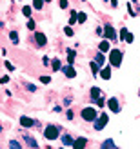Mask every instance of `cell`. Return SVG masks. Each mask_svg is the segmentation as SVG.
Wrapping results in <instances>:
<instances>
[{"mask_svg": "<svg viewBox=\"0 0 140 149\" xmlns=\"http://www.w3.org/2000/svg\"><path fill=\"white\" fill-rule=\"evenodd\" d=\"M122 60H124L122 51H118V49H109V64H111L113 68H120Z\"/></svg>", "mask_w": 140, "mask_h": 149, "instance_id": "obj_1", "label": "cell"}, {"mask_svg": "<svg viewBox=\"0 0 140 149\" xmlns=\"http://www.w3.org/2000/svg\"><path fill=\"white\" fill-rule=\"evenodd\" d=\"M44 136H46L47 140H56L58 136H60V129H58L56 125H47V127L44 129Z\"/></svg>", "mask_w": 140, "mask_h": 149, "instance_id": "obj_2", "label": "cell"}, {"mask_svg": "<svg viewBox=\"0 0 140 149\" xmlns=\"http://www.w3.org/2000/svg\"><path fill=\"white\" fill-rule=\"evenodd\" d=\"M80 115H82V118H84L86 122H95V118L98 116V113H97V109H95V107H86V109H82V113H80Z\"/></svg>", "mask_w": 140, "mask_h": 149, "instance_id": "obj_3", "label": "cell"}, {"mask_svg": "<svg viewBox=\"0 0 140 149\" xmlns=\"http://www.w3.org/2000/svg\"><path fill=\"white\" fill-rule=\"evenodd\" d=\"M107 122H109V116H107L106 113H100V118H98V116L95 118V129H97V131H102V129L106 127Z\"/></svg>", "mask_w": 140, "mask_h": 149, "instance_id": "obj_4", "label": "cell"}, {"mask_svg": "<svg viewBox=\"0 0 140 149\" xmlns=\"http://www.w3.org/2000/svg\"><path fill=\"white\" fill-rule=\"evenodd\" d=\"M102 35H104V38L111 40V42H116V38H118V35H116V31L113 29V26H106L102 29Z\"/></svg>", "mask_w": 140, "mask_h": 149, "instance_id": "obj_5", "label": "cell"}, {"mask_svg": "<svg viewBox=\"0 0 140 149\" xmlns=\"http://www.w3.org/2000/svg\"><path fill=\"white\" fill-rule=\"evenodd\" d=\"M60 71H62L68 78H75V77H77V69L73 68L71 64H68V65H64V68H60Z\"/></svg>", "mask_w": 140, "mask_h": 149, "instance_id": "obj_6", "label": "cell"}, {"mask_svg": "<svg viewBox=\"0 0 140 149\" xmlns=\"http://www.w3.org/2000/svg\"><path fill=\"white\" fill-rule=\"evenodd\" d=\"M107 107L113 111V113H120V104H118V100L116 98H109L107 100Z\"/></svg>", "mask_w": 140, "mask_h": 149, "instance_id": "obj_7", "label": "cell"}, {"mask_svg": "<svg viewBox=\"0 0 140 149\" xmlns=\"http://www.w3.org/2000/svg\"><path fill=\"white\" fill-rule=\"evenodd\" d=\"M98 73H100V77L104 78V80H109V78H111V68H109V65H106V68H100Z\"/></svg>", "mask_w": 140, "mask_h": 149, "instance_id": "obj_8", "label": "cell"}, {"mask_svg": "<svg viewBox=\"0 0 140 149\" xmlns=\"http://www.w3.org/2000/svg\"><path fill=\"white\" fill-rule=\"evenodd\" d=\"M86 146H87V140H86L84 136L73 140V147H75V149H82V147H86Z\"/></svg>", "mask_w": 140, "mask_h": 149, "instance_id": "obj_9", "label": "cell"}, {"mask_svg": "<svg viewBox=\"0 0 140 149\" xmlns=\"http://www.w3.org/2000/svg\"><path fill=\"white\" fill-rule=\"evenodd\" d=\"M20 125H22V127H33L35 122L29 116H20Z\"/></svg>", "mask_w": 140, "mask_h": 149, "instance_id": "obj_10", "label": "cell"}, {"mask_svg": "<svg viewBox=\"0 0 140 149\" xmlns=\"http://www.w3.org/2000/svg\"><path fill=\"white\" fill-rule=\"evenodd\" d=\"M35 40H36V44H38V46L42 47V46H46V35H44V33H36L35 35Z\"/></svg>", "mask_w": 140, "mask_h": 149, "instance_id": "obj_11", "label": "cell"}, {"mask_svg": "<svg viewBox=\"0 0 140 149\" xmlns=\"http://www.w3.org/2000/svg\"><path fill=\"white\" fill-rule=\"evenodd\" d=\"M98 51H102V53H109V40H102L98 44Z\"/></svg>", "mask_w": 140, "mask_h": 149, "instance_id": "obj_12", "label": "cell"}, {"mask_svg": "<svg viewBox=\"0 0 140 149\" xmlns=\"http://www.w3.org/2000/svg\"><path fill=\"white\" fill-rule=\"evenodd\" d=\"M95 62H97L98 65H104V62H106V55H104V53L100 51V53H98L97 56H95Z\"/></svg>", "mask_w": 140, "mask_h": 149, "instance_id": "obj_13", "label": "cell"}, {"mask_svg": "<svg viewBox=\"0 0 140 149\" xmlns=\"http://www.w3.org/2000/svg\"><path fill=\"white\" fill-rule=\"evenodd\" d=\"M75 58H77V53H75V51H73V49H69L68 51V64H75Z\"/></svg>", "mask_w": 140, "mask_h": 149, "instance_id": "obj_14", "label": "cell"}, {"mask_svg": "<svg viewBox=\"0 0 140 149\" xmlns=\"http://www.w3.org/2000/svg\"><path fill=\"white\" fill-rule=\"evenodd\" d=\"M98 96H102L100 89H98V87H91V100H97Z\"/></svg>", "mask_w": 140, "mask_h": 149, "instance_id": "obj_15", "label": "cell"}, {"mask_svg": "<svg viewBox=\"0 0 140 149\" xmlns=\"http://www.w3.org/2000/svg\"><path fill=\"white\" fill-rule=\"evenodd\" d=\"M62 144H64V146L73 147V138H71L69 135H64V136H62Z\"/></svg>", "mask_w": 140, "mask_h": 149, "instance_id": "obj_16", "label": "cell"}, {"mask_svg": "<svg viewBox=\"0 0 140 149\" xmlns=\"http://www.w3.org/2000/svg\"><path fill=\"white\" fill-rule=\"evenodd\" d=\"M9 38H11V42L15 44V46H17V44H18V33L17 31H11L9 33Z\"/></svg>", "mask_w": 140, "mask_h": 149, "instance_id": "obj_17", "label": "cell"}, {"mask_svg": "<svg viewBox=\"0 0 140 149\" xmlns=\"http://www.w3.org/2000/svg\"><path fill=\"white\" fill-rule=\"evenodd\" d=\"M106 147H107V149H115L116 146L113 144V140H106V142L102 144V149H106Z\"/></svg>", "mask_w": 140, "mask_h": 149, "instance_id": "obj_18", "label": "cell"}, {"mask_svg": "<svg viewBox=\"0 0 140 149\" xmlns=\"http://www.w3.org/2000/svg\"><path fill=\"white\" fill-rule=\"evenodd\" d=\"M51 65H53V71H60V68H62V65H60V60H58V58H55V60L51 62Z\"/></svg>", "mask_w": 140, "mask_h": 149, "instance_id": "obj_19", "label": "cell"}, {"mask_svg": "<svg viewBox=\"0 0 140 149\" xmlns=\"http://www.w3.org/2000/svg\"><path fill=\"white\" fill-rule=\"evenodd\" d=\"M77 20L80 22V24H84V22L87 20V17H86V13H77Z\"/></svg>", "mask_w": 140, "mask_h": 149, "instance_id": "obj_20", "label": "cell"}, {"mask_svg": "<svg viewBox=\"0 0 140 149\" xmlns=\"http://www.w3.org/2000/svg\"><path fill=\"white\" fill-rule=\"evenodd\" d=\"M42 6H44V0H33V7H35V9H42Z\"/></svg>", "mask_w": 140, "mask_h": 149, "instance_id": "obj_21", "label": "cell"}, {"mask_svg": "<svg viewBox=\"0 0 140 149\" xmlns=\"http://www.w3.org/2000/svg\"><path fill=\"white\" fill-rule=\"evenodd\" d=\"M98 69H100V65H98L97 62H95V60H93V62H91V71H93L95 74H98Z\"/></svg>", "mask_w": 140, "mask_h": 149, "instance_id": "obj_22", "label": "cell"}, {"mask_svg": "<svg viewBox=\"0 0 140 149\" xmlns=\"http://www.w3.org/2000/svg\"><path fill=\"white\" fill-rule=\"evenodd\" d=\"M26 140H27V146H29V147H36V146H38V144L35 142V138H29V136H26Z\"/></svg>", "mask_w": 140, "mask_h": 149, "instance_id": "obj_23", "label": "cell"}, {"mask_svg": "<svg viewBox=\"0 0 140 149\" xmlns=\"http://www.w3.org/2000/svg\"><path fill=\"white\" fill-rule=\"evenodd\" d=\"M22 13H24V15H26L27 18H31V7H29V6H26L24 9H22Z\"/></svg>", "mask_w": 140, "mask_h": 149, "instance_id": "obj_24", "label": "cell"}, {"mask_svg": "<svg viewBox=\"0 0 140 149\" xmlns=\"http://www.w3.org/2000/svg\"><path fill=\"white\" fill-rule=\"evenodd\" d=\"M124 40H126L127 44H133V42H135V36L131 35V33H127V35H126V38H124Z\"/></svg>", "mask_w": 140, "mask_h": 149, "instance_id": "obj_25", "label": "cell"}, {"mask_svg": "<svg viewBox=\"0 0 140 149\" xmlns=\"http://www.w3.org/2000/svg\"><path fill=\"white\" fill-rule=\"evenodd\" d=\"M35 27H36L35 20H33V18H29V20H27V29H35Z\"/></svg>", "mask_w": 140, "mask_h": 149, "instance_id": "obj_26", "label": "cell"}, {"mask_svg": "<svg viewBox=\"0 0 140 149\" xmlns=\"http://www.w3.org/2000/svg\"><path fill=\"white\" fill-rule=\"evenodd\" d=\"M9 147H13V149H17V147H18V149H20L22 146H20L18 142H17V140H11V142H9Z\"/></svg>", "mask_w": 140, "mask_h": 149, "instance_id": "obj_27", "label": "cell"}, {"mask_svg": "<svg viewBox=\"0 0 140 149\" xmlns=\"http://www.w3.org/2000/svg\"><path fill=\"white\" fill-rule=\"evenodd\" d=\"M126 35H127V29L126 27H120V40L126 38Z\"/></svg>", "mask_w": 140, "mask_h": 149, "instance_id": "obj_28", "label": "cell"}, {"mask_svg": "<svg viewBox=\"0 0 140 149\" xmlns=\"http://www.w3.org/2000/svg\"><path fill=\"white\" fill-rule=\"evenodd\" d=\"M95 102H97V104H98V106H100V107H104V106H106V100H104V98H102V96H98V98H97V100H95Z\"/></svg>", "mask_w": 140, "mask_h": 149, "instance_id": "obj_29", "label": "cell"}, {"mask_svg": "<svg viewBox=\"0 0 140 149\" xmlns=\"http://www.w3.org/2000/svg\"><path fill=\"white\" fill-rule=\"evenodd\" d=\"M75 20H77V11H71V20H69V24L73 26V24H75Z\"/></svg>", "mask_w": 140, "mask_h": 149, "instance_id": "obj_30", "label": "cell"}, {"mask_svg": "<svg viewBox=\"0 0 140 149\" xmlns=\"http://www.w3.org/2000/svg\"><path fill=\"white\" fill-rule=\"evenodd\" d=\"M64 33L68 35V36H73V29L71 27H64Z\"/></svg>", "mask_w": 140, "mask_h": 149, "instance_id": "obj_31", "label": "cell"}, {"mask_svg": "<svg viewBox=\"0 0 140 149\" xmlns=\"http://www.w3.org/2000/svg\"><path fill=\"white\" fill-rule=\"evenodd\" d=\"M40 82H42V84H49L51 78H49V77H40Z\"/></svg>", "mask_w": 140, "mask_h": 149, "instance_id": "obj_32", "label": "cell"}, {"mask_svg": "<svg viewBox=\"0 0 140 149\" xmlns=\"http://www.w3.org/2000/svg\"><path fill=\"white\" fill-rule=\"evenodd\" d=\"M6 68H7V69H9V71H15V65H13L11 62H6Z\"/></svg>", "mask_w": 140, "mask_h": 149, "instance_id": "obj_33", "label": "cell"}, {"mask_svg": "<svg viewBox=\"0 0 140 149\" xmlns=\"http://www.w3.org/2000/svg\"><path fill=\"white\" fill-rule=\"evenodd\" d=\"M7 82H9V77H2V78H0V84H7Z\"/></svg>", "mask_w": 140, "mask_h": 149, "instance_id": "obj_34", "label": "cell"}, {"mask_svg": "<svg viewBox=\"0 0 140 149\" xmlns=\"http://www.w3.org/2000/svg\"><path fill=\"white\" fill-rule=\"evenodd\" d=\"M60 7L65 9V7H68V0H60Z\"/></svg>", "mask_w": 140, "mask_h": 149, "instance_id": "obj_35", "label": "cell"}, {"mask_svg": "<svg viewBox=\"0 0 140 149\" xmlns=\"http://www.w3.org/2000/svg\"><path fill=\"white\" fill-rule=\"evenodd\" d=\"M111 6H115V7H116V6H118V0H111Z\"/></svg>", "mask_w": 140, "mask_h": 149, "instance_id": "obj_36", "label": "cell"}, {"mask_svg": "<svg viewBox=\"0 0 140 149\" xmlns=\"http://www.w3.org/2000/svg\"><path fill=\"white\" fill-rule=\"evenodd\" d=\"M0 131H2V125H0Z\"/></svg>", "mask_w": 140, "mask_h": 149, "instance_id": "obj_37", "label": "cell"}, {"mask_svg": "<svg viewBox=\"0 0 140 149\" xmlns=\"http://www.w3.org/2000/svg\"><path fill=\"white\" fill-rule=\"evenodd\" d=\"M46 2H51V0H46Z\"/></svg>", "mask_w": 140, "mask_h": 149, "instance_id": "obj_38", "label": "cell"}, {"mask_svg": "<svg viewBox=\"0 0 140 149\" xmlns=\"http://www.w3.org/2000/svg\"><path fill=\"white\" fill-rule=\"evenodd\" d=\"M135 2H137V0H135Z\"/></svg>", "mask_w": 140, "mask_h": 149, "instance_id": "obj_39", "label": "cell"}, {"mask_svg": "<svg viewBox=\"0 0 140 149\" xmlns=\"http://www.w3.org/2000/svg\"><path fill=\"white\" fill-rule=\"evenodd\" d=\"M106 2H107V0H106Z\"/></svg>", "mask_w": 140, "mask_h": 149, "instance_id": "obj_40", "label": "cell"}, {"mask_svg": "<svg viewBox=\"0 0 140 149\" xmlns=\"http://www.w3.org/2000/svg\"><path fill=\"white\" fill-rule=\"evenodd\" d=\"M82 2H84V0H82Z\"/></svg>", "mask_w": 140, "mask_h": 149, "instance_id": "obj_41", "label": "cell"}]
</instances>
